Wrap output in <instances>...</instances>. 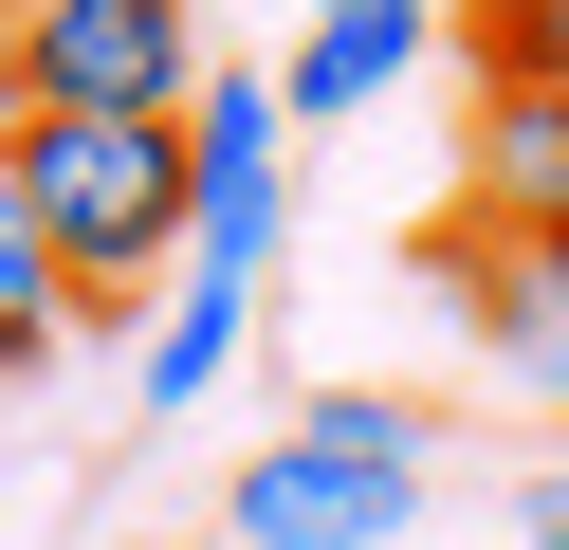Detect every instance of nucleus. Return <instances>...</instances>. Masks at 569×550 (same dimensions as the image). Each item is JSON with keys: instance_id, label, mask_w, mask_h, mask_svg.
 Instances as JSON below:
<instances>
[{"instance_id": "nucleus-1", "label": "nucleus", "mask_w": 569, "mask_h": 550, "mask_svg": "<svg viewBox=\"0 0 569 550\" xmlns=\"http://www.w3.org/2000/svg\"><path fill=\"white\" fill-rule=\"evenodd\" d=\"M0 183L38 202L74 312L184 276V110H19V129H0Z\"/></svg>"}, {"instance_id": "nucleus-8", "label": "nucleus", "mask_w": 569, "mask_h": 550, "mask_svg": "<svg viewBox=\"0 0 569 550\" xmlns=\"http://www.w3.org/2000/svg\"><path fill=\"white\" fill-rule=\"evenodd\" d=\"M239 330H258V293H239V276H166V312H148V367H129V403H148V422H166V403H202V386L239 367Z\"/></svg>"}, {"instance_id": "nucleus-7", "label": "nucleus", "mask_w": 569, "mask_h": 550, "mask_svg": "<svg viewBox=\"0 0 569 550\" xmlns=\"http://www.w3.org/2000/svg\"><path fill=\"white\" fill-rule=\"evenodd\" d=\"M422 37H441V0H368V19H312V37H295V73H276V129H349L368 92H405V73H422Z\"/></svg>"}, {"instance_id": "nucleus-10", "label": "nucleus", "mask_w": 569, "mask_h": 550, "mask_svg": "<svg viewBox=\"0 0 569 550\" xmlns=\"http://www.w3.org/2000/svg\"><path fill=\"white\" fill-rule=\"evenodd\" d=\"M478 92H569V0H459Z\"/></svg>"}, {"instance_id": "nucleus-4", "label": "nucleus", "mask_w": 569, "mask_h": 550, "mask_svg": "<svg viewBox=\"0 0 569 550\" xmlns=\"http://www.w3.org/2000/svg\"><path fill=\"white\" fill-rule=\"evenodd\" d=\"M276 220H295V129H276V73L184 92V276H276Z\"/></svg>"}, {"instance_id": "nucleus-9", "label": "nucleus", "mask_w": 569, "mask_h": 550, "mask_svg": "<svg viewBox=\"0 0 569 550\" xmlns=\"http://www.w3.org/2000/svg\"><path fill=\"white\" fill-rule=\"evenodd\" d=\"M56 349H74V276H56V239H38V202L0 183V386H38Z\"/></svg>"}, {"instance_id": "nucleus-12", "label": "nucleus", "mask_w": 569, "mask_h": 550, "mask_svg": "<svg viewBox=\"0 0 569 550\" xmlns=\"http://www.w3.org/2000/svg\"><path fill=\"white\" fill-rule=\"evenodd\" d=\"M295 19H368V0H295Z\"/></svg>"}, {"instance_id": "nucleus-11", "label": "nucleus", "mask_w": 569, "mask_h": 550, "mask_svg": "<svg viewBox=\"0 0 569 550\" xmlns=\"http://www.w3.org/2000/svg\"><path fill=\"white\" fill-rule=\"evenodd\" d=\"M515 550H569V459H551V477H515Z\"/></svg>"}, {"instance_id": "nucleus-2", "label": "nucleus", "mask_w": 569, "mask_h": 550, "mask_svg": "<svg viewBox=\"0 0 569 550\" xmlns=\"http://www.w3.org/2000/svg\"><path fill=\"white\" fill-rule=\"evenodd\" d=\"M405 513H422V403L368 386H331L295 440L221 477V550H405Z\"/></svg>"}, {"instance_id": "nucleus-3", "label": "nucleus", "mask_w": 569, "mask_h": 550, "mask_svg": "<svg viewBox=\"0 0 569 550\" xmlns=\"http://www.w3.org/2000/svg\"><path fill=\"white\" fill-rule=\"evenodd\" d=\"M202 0H19L0 19V129L19 110H184Z\"/></svg>"}, {"instance_id": "nucleus-6", "label": "nucleus", "mask_w": 569, "mask_h": 550, "mask_svg": "<svg viewBox=\"0 0 569 550\" xmlns=\"http://www.w3.org/2000/svg\"><path fill=\"white\" fill-rule=\"evenodd\" d=\"M459 220L569 239V92H478L459 110Z\"/></svg>"}, {"instance_id": "nucleus-5", "label": "nucleus", "mask_w": 569, "mask_h": 550, "mask_svg": "<svg viewBox=\"0 0 569 550\" xmlns=\"http://www.w3.org/2000/svg\"><path fill=\"white\" fill-rule=\"evenodd\" d=\"M422 276H441V312L515 367V403H569V239H515V220L441 202L422 220Z\"/></svg>"}, {"instance_id": "nucleus-13", "label": "nucleus", "mask_w": 569, "mask_h": 550, "mask_svg": "<svg viewBox=\"0 0 569 550\" xmlns=\"http://www.w3.org/2000/svg\"><path fill=\"white\" fill-rule=\"evenodd\" d=\"M0 19H19V0H0Z\"/></svg>"}]
</instances>
